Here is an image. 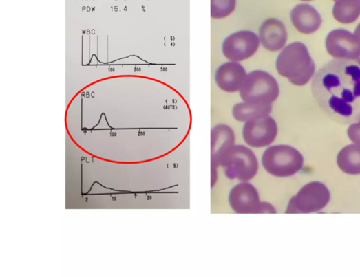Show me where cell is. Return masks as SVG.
Masks as SVG:
<instances>
[{
  "label": "cell",
  "instance_id": "obj_2",
  "mask_svg": "<svg viewBox=\"0 0 360 277\" xmlns=\"http://www.w3.org/2000/svg\"><path fill=\"white\" fill-rule=\"evenodd\" d=\"M278 74L295 86L307 85L315 73V65L307 47L294 42L285 47L275 62Z\"/></svg>",
  "mask_w": 360,
  "mask_h": 277
},
{
  "label": "cell",
  "instance_id": "obj_22",
  "mask_svg": "<svg viewBox=\"0 0 360 277\" xmlns=\"http://www.w3.org/2000/svg\"><path fill=\"white\" fill-rule=\"evenodd\" d=\"M300 1H302V2H311V1H313V0H300Z\"/></svg>",
  "mask_w": 360,
  "mask_h": 277
},
{
  "label": "cell",
  "instance_id": "obj_1",
  "mask_svg": "<svg viewBox=\"0 0 360 277\" xmlns=\"http://www.w3.org/2000/svg\"><path fill=\"white\" fill-rule=\"evenodd\" d=\"M312 92L319 107L334 120L360 121V65L356 60L326 63L314 76Z\"/></svg>",
  "mask_w": 360,
  "mask_h": 277
},
{
  "label": "cell",
  "instance_id": "obj_5",
  "mask_svg": "<svg viewBox=\"0 0 360 277\" xmlns=\"http://www.w3.org/2000/svg\"><path fill=\"white\" fill-rule=\"evenodd\" d=\"M226 177L230 180L248 182L257 174L259 164L253 151L243 145H235L221 163Z\"/></svg>",
  "mask_w": 360,
  "mask_h": 277
},
{
  "label": "cell",
  "instance_id": "obj_17",
  "mask_svg": "<svg viewBox=\"0 0 360 277\" xmlns=\"http://www.w3.org/2000/svg\"><path fill=\"white\" fill-rule=\"evenodd\" d=\"M332 14L341 23H352L360 16V0H338L334 5Z\"/></svg>",
  "mask_w": 360,
  "mask_h": 277
},
{
  "label": "cell",
  "instance_id": "obj_19",
  "mask_svg": "<svg viewBox=\"0 0 360 277\" xmlns=\"http://www.w3.org/2000/svg\"><path fill=\"white\" fill-rule=\"evenodd\" d=\"M348 135L354 144L360 146V121L349 126Z\"/></svg>",
  "mask_w": 360,
  "mask_h": 277
},
{
  "label": "cell",
  "instance_id": "obj_6",
  "mask_svg": "<svg viewBox=\"0 0 360 277\" xmlns=\"http://www.w3.org/2000/svg\"><path fill=\"white\" fill-rule=\"evenodd\" d=\"M330 200V192L320 182L306 185L293 196L287 206L286 214H310L324 209Z\"/></svg>",
  "mask_w": 360,
  "mask_h": 277
},
{
  "label": "cell",
  "instance_id": "obj_16",
  "mask_svg": "<svg viewBox=\"0 0 360 277\" xmlns=\"http://www.w3.org/2000/svg\"><path fill=\"white\" fill-rule=\"evenodd\" d=\"M337 164L346 174L360 175V146L354 144L343 148L337 156Z\"/></svg>",
  "mask_w": 360,
  "mask_h": 277
},
{
  "label": "cell",
  "instance_id": "obj_23",
  "mask_svg": "<svg viewBox=\"0 0 360 277\" xmlns=\"http://www.w3.org/2000/svg\"><path fill=\"white\" fill-rule=\"evenodd\" d=\"M333 1H335V3L338 1V0H333Z\"/></svg>",
  "mask_w": 360,
  "mask_h": 277
},
{
  "label": "cell",
  "instance_id": "obj_7",
  "mask_svg": "<svg viewBox=\"0 0 360 277\" xmlns=\"http://www.w3.org/2000/svg\"><path fill=\"white\" fill-rule=\"evenodd\" d=\"M257 34L248 30L232 33L222 43V52L230 61L242 62L251 58L260 47Z\"/></svg>",
  "mask_w": 360,
  "mask_h": 277
},
{
  "label": "cell",
  "instance_id": "obj_18",
  "mask_svg": "<svg viewBox=\"0 0 360 277\" xmlns=\"http://www.w3.org/2000/svg\"><path fill=\"white\" fill-rule=\"evenodd\" d=\"M237 7V0H211V17L223 19L230 16Z\"/></svg>",
  "mask_w": 360,
  "mask_h": 277
},
{
  "label": "cell",
  "instance_id": "obj_21",
  "mask_svg": "<svg viewBox=\"0 0 360 277\" xmlns=\"http://www.w3.org/2000/svg\"><path fill=\"white\" fill-rule=\"evenodd\" d=\"M354 60H356L360 65V56Z\"/></svg>",
  "mask_w": 360,
  "mask_h": 277
},
{
  "label": "cell",
  "instance_id": "obj_8",
  "mask_svg": "<svg viewBox=\"0 0 360 277\" xmlns=\"http://www.w3.org/2000/svg\"><path fill=\"white\" fill-rule=\"evenodd\" d=\"M277 135V123L270 115L245 122L242 129L245 144L253 148L270 146L275 142Z\"/></svg>",
  "mask_w": 360,
  "mask_h": 277
},
{
  "label": "cell",
  "instance_id": "obj_13",
  "mask_svg": "<svg viewBox=\"0 0 360 277\" xmlns=\"http://www.w3.org/2000/svg\"><path fill=\"white\" fill-rule=\"evenodd\" d=\"M257 36L260 45L271 52L282 50L288 41L285 25L276 18H269L262 23Z\"/></svg>",
  "mask_w": 360,
  "mask_h": 277
},
{
  "label": "cell",
  "instance_id": "obj_3",
  "mask_svg": "<svg viewBox=\"0 0 360 277\" xmlns=\"http://www.w3.org/2000/svg\"><path fill=\"white\" fill-rule=\"evenodd\" d=\"M262 165L269 175L286 178L297 174L304 164L302 154L296 148L286 145L268 148L261 158Z\"/></svg>",
  "mask_w": 360,
  "mask_h": 277
},
{
  "label": "cell",
  "instance_id": "obj_12",
  "mask_svg": "<svg viewBox=\"0 0 360 277\" xmlns=\"http://www.w3.org/2000/svg\"><path fill=\"white\" fill-rule=\"evenodd\" d=\"M235 145L234 130L224 124H219L211 131V169H217L229 151Z\"/></svg>",
  "mask_w": 360,
  "mask_h": 277
},
{
  "label": "cell",
  "instance_id": "obj_14",
  "mask_svg": "<svg viewBox=\"0 0 360 277\" xmlns=\"http://www.w3.org/2000/svg\"><path fill=\"white\" fill-rule=\"evenodd\" d=\"M290 19L294 27L304 34L315 32L322 23L320 14L308 4H299L294 7L290 11Z\"/></svg>",
  "mask_w": 360,
  "mask_h": 277
},
{
  "label": "cell",
  "instance_id": "obj_9",
  "mask_svg": "<svg viewBox=\"0 0 360 277\" xmlns=\"http://www.w3.org/2000/svg\"><path fill=\"white\" fill-rule=\"evenodd\" d=\"M325 45L327 52L337 59L356 60L360 56V45L354 34L344 29L331 31Z\"/></svg>",
  "mask_w": 360,
  "mask_h": 277
},
{
  "label": "cell",
  "instance_id": "obj_20",
  "mask_svg": "<svg viewBox=\"0 0 360 277\" xmlns=\"http://www.w3.org/2000/svg\"><path fill=\"white\" fill-rule=\"evenodd\" d=\"M354 34L360 45V23L356 27Z\"/></svg>",
  "mask_w": 360,
  "mask_h": 277
},
{
  "label": "cell",
  "instance_id": "obj_4",
  "mask_svg": "<svg viewBox=\"0 0 360 277\" xmlns=\"http://www.w3.org/2000/svg\"><path fill=\"white\" fill-rule=\"evenodd\" d=\"M279 93L277 80L271 74L261 70L248 74L240 91L243 101L256 104H273Z\"/></svg>",
  "mask_w": 360,
  "mask_h": 277
},
{
  "label": "cell",
  "instance_id": "obj_15",
  "mask_svg": "<svg viewBox=\"0 0 360 277\" xmlns=\"http://www.w3.org/2000/svg\"><path fill=\"white\" fill-rule=\"evenodd\" d=\"M273 111V104H256L248 102L237 103L233 108L232 114L240 122L269 115Z\"/></svg>",
  "mask_w": 360,
  "mask_h": 277
},
{
  "label": "cell",
  "instance_id": "obj_10",
  "mask_svg": "<svg viewBox=\"0 0 360 277\" xmlns=\"http://www.w3.org/2000/svg\"><path fill=\"white\" fill-rule=\"evenodd\" d=\"M228 201L236 214H260L262 202L259 193L248 182H241L233 187L229 194Z\"/></svg>",
  "mask_w": 360,
  "mask_h": 277
},
{
  "label": "cell",
  "instance_id": "obj_11",
  "mask_svg": "<svg viewBox=\"0 0 360 277\" xmlns=\"http://www.w3.org/2000/svg\"><path fill=\"white\" fill-rule=\"evenodd\" d=\"M248 74L239 62L228 61L220 65L215 74V81L222 91L234 93L242 89Z\"/></svg>",
  "mask_w": 360,
  "mask_h": 277
}]
</instances>
